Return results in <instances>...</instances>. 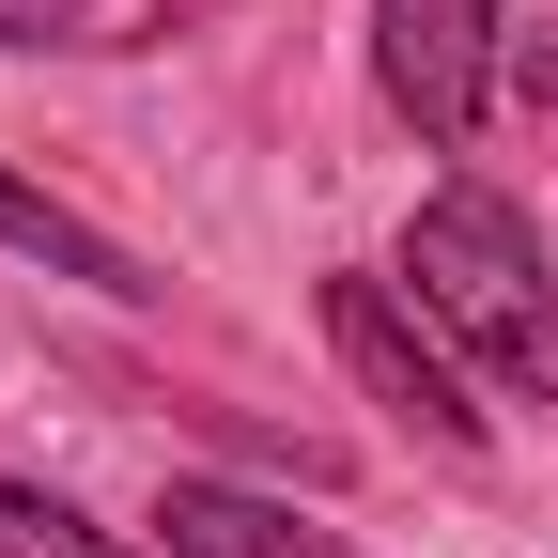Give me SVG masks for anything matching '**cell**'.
Wrapping results in <instances>:
<instances>
[{
  "instance_id": "obj_1",
  "label": "cell",
  "mask_w": 558,
  "mask_h": 558,
  "mask_svg": "<svg viewBox=\"0 0 558 558\" xmlns=\"http://www.w3.org/2000/svg\"><path fill=\"white\" fill-rule=\"evenodd\" d=\"M403 295L450 326V357H481L512 403H558V279H543V233L512 218L497 186H435L403 218Z\"/></svg>"
},
{
  "instance_id": "obj_2",
  "label": "cell",
  "mask_w": 558,
  "mask_h": 558,
  "mask_svg": "<svg viewBox=\"0 0 558 558\" xmlns=\"http://www.w3.org/2000/svg\"><path fill=\"white\" fill-rule=\"evenodd\" d=\"M326 341H341V373H357L418 450H481V403H465V357H450V326L403 295V279H326Z\"/></svg>"
},
{
  "instance_id": "obj_3",
  "label": "cell",
  "mask_w": 558,
  "mask_h": 558,
  "mask_svg": "<svg viewBox=\"0 0 558 558\" xmlns=\"http://www.w3.org/2000/svg\"><path fill=\"white\" fill-rule=\"evenodd\" d=\"M497 62H512V0H373V78H388V109L435 140V156L481 140Z\"/></svg>"
},
{
  "instance_id": "obj_4",
  "label": "cell",
  "mask_w": 558,
  "mask_h": 558,
  "mask_svg": "<svg viewBox=\"0 0 558 558\" xmlns=\"http://www.w3.org/2000/svg\"><path fill=\"white\" fill-rule=\"evenodd\" d=\"M156 543L171 558H357L341 527H311L295 497H248V481H171V497H156Z\"/></svg>"
},
{
  "instance_id": "obj_5",
  "label": "cell",
  "mask_w": 558,
  "mask_h": 558,
  "mask_svg": "<svg viewBox=\"0 0 558 558\" xmlns=\"http://www.w3.org/2000/svg\"><path fill=\"white\" fill-rule=\"evenodd\" d=\"M0 248H32L47 279H94L109 311H140V295H156V264H140L124 233H94L78 202H47V186H16V171H0Z\"/></svg>"
},
{
  "instance_id": "obj_6",
  "label": "cell",
  "mask_w": 558,
  "mask_h": 558,
  "mask_svg": "<svg viewBox=\"0 0 558 558\" xmlns=\"http://www.w3.org/2000/svg\"><path fill=\"white\" fill-rule=\"evenodd\" d=\"M0 558H171V543H109L94 512L32 497V481H0Z\"/></svg>"
},
{
  "instance_id": "obj_7",
  "label": "cell",
  "mask_w": 558,
  "mask_h": 558,
  "mask_svg": "<svg viewBox=\"0 0 558 558\" xmlns=\"http://www.w3.org/2000/svg\"><path fill=\"white\" fill-rule=\"evenodd\" d=\"M0 47H109L94 0H0Z\"/></svg>"
},
{
  "instance_id": "obj_8",
  "label": "cell",
  "mask_w": 558,
  "mask_h": 558,
  "mask_svg": "<svg viewBox=\"0 0 558 558\" xmlns=\"http://www.w3.org/2000/svg\"><path fill=\"white\" fill-rule=\"evenodd\" d=\"M497 78H512L527 109H558V16H543V32H512V62H497Z\"/></svg>"
}]
</instances>
